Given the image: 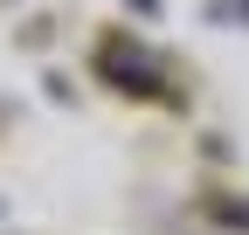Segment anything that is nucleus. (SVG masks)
Here are the masks:
<instances>
[{"mask_svg": "<svg viewBox=\"0 0 249 235\" xmlns=\"http://www.w3.org/2000/svg\"><path fill=\"white\" fill-rule=\"evenodd\" d=\"M132 7H139V14H160V0H132Z\"/></svg>", "mask_w": 249, "mask_h": 235, "instance_id": "nucleus-1", "label": "nucleus"}]
</instances>
